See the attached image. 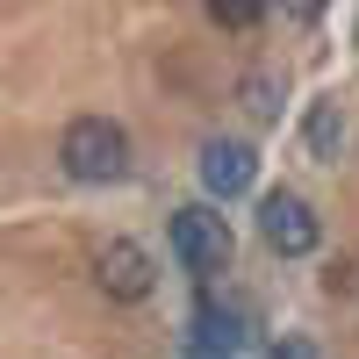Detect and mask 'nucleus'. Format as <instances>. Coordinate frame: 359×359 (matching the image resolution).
Wrapping results in <instances>:
<instances>
[{"mask_svg":"<svg viewBox=\"0 0 359 359\" xmlns=\"http://www.w3.org/2000/svg\"><path fill=\"white\" fill-rule=\"evenodd\" d=\"M309 144H316V158H338V101H316V115H309Z\"/></svg>","mask_w":359,"mask_h":359,"instance_id":"7","label":"nucleus"},{"mask_svg":"<svg viewBox=\"0 0 359 359\" xmlns=\"http://www.w3.org/2000/svg\"><path fill=\"white\" fill-rule=\"evenodd\" d=\"M245 101H252L259 123H266V115H280V108H273V86H266V79H252V86H245Z\"/></svg>","mask_w":359,"mask_h":359,"instance_id":"9","label":"nucleus"},{"mask_svg":"<svg viewBox=\"0 0 359 359\" xmlns=\"http://www.w3.org/2000/svg\"><path fill=\"white\" fill-rule=\"evenodd\" d=\"M94 280H101V294H115V302H144L151 280H158V266H151V252H144V245L115 237V245L94 259Z\"/></svg>","mask_w":359,"mask_h":359,"instance_id":"4","label":"nucleus"},{"mask_svg":"<svg viewBox=\"0 0 359 359\" xmlns=\"http://www.w3.org/2000/svg\"><path fill=\"white\" fill-rule=\"evenodd\" d=\"M237 331H245V323H237V316H223V309H201V316H194V345H201V352L237 345Z\"/></svg>","mask_w":359,"mask_h":359,"instance_id":"6","label":"nucleus"},{"mask_svg":"<svg viewBox=\"0 0 359 359\" xmlns=\"http://www.w3.org/2000/svg\"><path fill=\"white\" fill-rule=\"evenodd\" d=\"M172 259L187 273H216L230 259V223H216V208H172Z\"/></svg>","mask_w":359,"mask_h":359,"instance_id":"2","label":"nucleus"},{"mask_svg":"<svg viewBox=\"0 0 359 359\" xmlns=\"http://www.w3.org/2000/svg\"><path fill=\"white\" fill-rule=\"evenodd\" d=\"M273 359H316V352H309L302 338H287V345H273Z\"/></svg>","mask_w":359,"mask_h":359,"instance_id":"10","label":"nucleus"},{"mask_svg":"<svg viewBox=\"0 0 359 359\" xmlns=\"http://www.w3.org/2000/svg\"><path fill=\"white\" fill-rule=\"evenodd\" d=\"M259 230H266V245H273V252H287V259H302V252H316V208L302 201V194H266L259 201Z\"/></svg>","mask_w":359,"mask_h":359,"instance_id":"3","label":"nucleus"},{"mask_svg":"<svg viewBox=\"0 0 359 359\" xmlns=\"http://www.w3.org/2000/svg\"><path fill=\"white\" fill-rule=\"evenodd\" d=\"M65 172L86 180V187L123 180V172H130V137H123V123H108V115H79V123L65 130Z\"/></svg>","mask_w":359,"mask_h":359,"instance_id":"1","label":"nucleus"},{"mask_svg":"<svg viewBox=\"0 0 359 359\" xmlns=\"http://www.w3.org/2000/svg\"><path fill=\"white\" fill-rule=\"evenodd\" d=\"M252 172H259L252 144H237V137H208V144H201V180H208V194H245Z\"/></svg>","mask_w":359,"mask_h":359,"instance_id":"5","label":"nucleus"},{"mask_svg":"<svg viewBox=\"0 0 359 359\" xmlns=\"http://www.w3.org/2000/svg\"><path fill=\"white\" fill-rule=\"evenodd\" d=\"M266 8H252V0H216V8H208V22H223V29H252Z\"/></svg>","mask_w":359,"mask_h":359,"instance_id":"8","label":"nucleus"}]
</instances>
